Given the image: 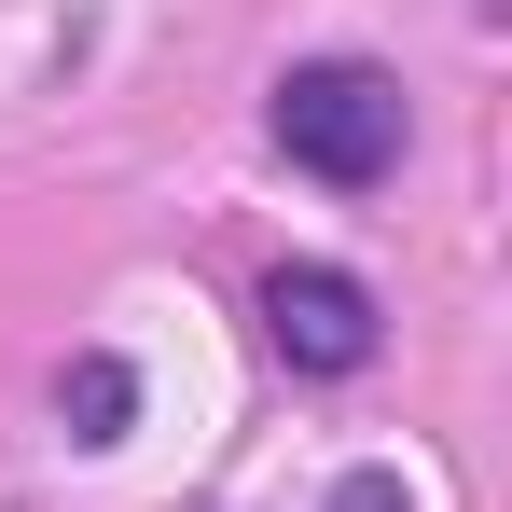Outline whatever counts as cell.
I'll return each mask as SVG.
<instances>
[{"instance_id": "1", "label": "cell", "mask_w": 512, "mask_h": 512, "mask_svg": "<svg viewBox=\"0 0 512 512\" xmlns=\"http://www.w3.org/2000/svg\"><path fill=\"white\" fill-rule=\"evenodd\" d=\"M263 125H277V153H291V167L333 180V194H360V180L402 167V84H388L374 56H305V70H277Z\"/></svg>"}, {"instance_id": "2", "label": "cell", "mask_w": 512, "mask_h": 512, "mask_svg": "<svg viewBox=\"0 0 512 512\" xmlns=\"http://www.w3.org/2000/svg\"><path fill=\"white\" fill-rule=\"evenodd\" d=\"M263 346H277L291 374H360V360H374V291H360L346 263H277V277H263Z\"/></svg>"}, {"instance_id": "3", "label": "cell", "mask_w": 512, "mask_h": 512, "mask_svg": "<svg viewBox=\"0 0 512 512\" xmlns=\"http://www.w3.org/2000/svg\"><path fill=\"white\" fill-rule=\"evenodd\" d=\"M56 416H70V443H125V416H139V374H125L111 346H84V360L56 374Z\"/></svg>"}, {"instance_id": "4", "label": "cell", "mask_w": 512, "mask_h": 512, "mask_svg": "<svg viewBox=\"0 0 512 512\" xmlns=\"http://www.w3.org/2000/svg\"><path fill=\"white\" fill-rule=\"evenodd\" d=\"M333 512H416V485L374 457V471H346V485H333Z\"/></svg>"}]
</instances>
